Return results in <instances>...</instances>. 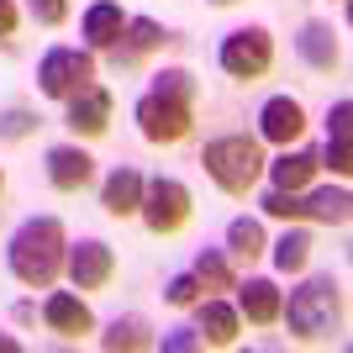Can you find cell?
Wrapping results in <instances>:
<instances>
[{
	"instance_id": "30bf717a",
	"label": "cell",
	"mask_w": 353,
	"mask_h": 353,
	"mask_svg": "<svg viewBox=\"0 0 353 353\" xmlns=\"http://www.w3.org/2000/svg\"><path fill=\"white\" fill-rule=\"evenodd\" d=\"M301 132H306V105L295 101V95H269L259 105V137L264 143L290 148V143H301Z\"/></svg>"
},
{
	"instance_id": "3957f363",
	"label": "cell",
	"mask_w": 353,
	"mask_h": 353,
	"mask_svg": "<svg viewBox=\"0 0 353 353\" xmlns=\"http://www.w3.org/2000/svg\"><path fill=\"white\" fill-rule=\"evenodd\" d=\"M264 163H269L264 148L248 132H221V137H211V143L201 148V169H206L227 195H248L253 185H259V174H264Z\"/></svg>"
},
{
	"instance_id": "5bb4252c",
	"label": "cell",
	"mask_w": 353,
	"mask_h": 353,
	"mask_svg": "<svg viewBox=\"0 0 353 353\" xmlns=\"http://www.w3.org/2000/svg\"><path fill=\"white\" fill-rule=\"evenodd\" d=\"M295 53L316 74L343 69V43H338V32H332V21H306V27L295 32Z\"/></svg>"
},
{
	"instance_id": "7c38bea8",
	"label": "cell",
	"mask_w": 353,
	"mask_h": 353,
	"mask_svg": "<svg viewBox=\"0 0 353 353\" xmlns=\"http://www.w3.org/2000/svg\"><path fill=\"white\" fill-rule=\"evenodd\" d=\"M48 185L53 190H63V195H79L95 179V159H90L79 143H59V148H48Z\"/></svg>"
},
{
	"instance_id": "e0dca14e",
	"label": "cell",
	"mask_w": 353,
	"mask_h": 353,
	"mask_svg": "<svg viewBox=\"0 0 353 353\" xmlns=\"http://www.w3.org/2000/svg\"><path fill=\"white\" fill-rule=\"evenodd\" d=\"M316 169H322V159H316L311 148H285L274 163H264V174H269L274 190H306Z\"/></svg>"
},
{
	"instance_id": "ffe728a7",
	"label": "cell",
	"mask_w": 353,
	"mask_h": 353,
	"mask_svg": "<svg viewBox=\"0 0 353 353\" xmlns=\"http://www.w3.org/2000/svg\"><path fill=\"white\" fill-rule=\"evenodd\" d=\"M348 121H353V101L343 95V101L327 111V153H322V163L338 179H348V169H353V159H348Z\"/></svg>"
},
{
	"instance_id": "e575fe53",
	"label": "cell",
	"mask_w": 353,
	"mask_h": 353,
	"mask_svg": "<svg viewBox=\"0 0 353 353\" xmlns=\"http://www.w3.org/2000/svg\"><path fill=\"white\" fill-rule=\"evenodd\" d=\"M0 190H6V169H0Z\"/></svg>"
},
{
	"instance_id": "7402d4cb",
	"label": "cell",
	"mask_w": 353,
	"mask_h": 353,
	"mask_svg": "<svg viewBox=\"0 0 353 353\" xmlns=\"http://www.w3.org/2000/svg\"><path fill=\"white\" fill-rule=\"evenodd\" d=\"M269 237H264V221L259 216H232L227 221V253L232 259H243V264H253V259H264Z\"/></svg>"
},
{
	"instance_id": "d6a6232c",
	"label": "cell",
	"mask_w": 353,
	"mask_h": 353,
	"mask_svg": "<svg viewBox=\"0 0 353 353\" xmlns=\"http://www.w3.org/2000/svg\"><path fill=\"white\" fill-rule=\"evenodd\" d=\"M16 348H21V343H16V338H6V332H0V353H16Z\"/></svg>"
},
{
	"instance_id": "7a4b0ae2",
	"label": "cell",
	"mask_w": 353,
	"mask_h": 353,
	"mask_svg": "<svg viewBox=\"0 0 353 353\" xmlns=\"http://www.w3.org/2000/svg\"><path fill=\"white\" fill-rule=\"evenodd\" d=\"M280 316L290 327L295 343H327L343 332V285L332 274H311L290 290V301H280Z\"/></svg>"
},
{
	"instance_id": "83f0119b",
	"label": "cell",
	"mask_w": 353,
	"mask_h": 353,
	"mask_svg": "<svg viewBox=\"0 0 353 353\" xmlns=\"http://www.w3.org/2000/svg\"><path fill=\"white\" fill-rule=\"evenodd\" d=\"M37 132V111H27V105H11V111H0V137L6 143H21V137Z\"/></svg>"
},
{
	"instance_id": "cb8c5ba5",
	"label": "cell",
	"mask_w": 353,
	"mask_h": 353,
	"mask_svg": "<svg viewBox=\"0 0 353 353\" xmlns=\"http://www.w3.org/2000/svg\"><path fill=\"white\" fill-rule=\"evenodd\" d=\"M101 348H111V353H143V348H153V327L143 322V316H117V322L101 332Z\"/></svg>"
},
{
	"instance_id": "836d02e7",
	"label": "cell",
	"mask_w": 353,
	"mask_h": 353,
	"mask_svg": "<svg viewBox=\"0 0 353 353\" xmlns=\"http://www.w3.org/2000/svg\"><path fill=\"white\" fill-rule=\"evenodd\" d=\"M211 6H237V0H211Z\"/></svg>"
},
{
	"instance_id": "603a6c76",
	"label": "cell",
	"mask_w": 353,
	"mask_h": 353,
	"mask_svg": "<svg viewBox=\"0 0 353 353\" xmlns=\"http://www.w3.org/2000/svg\"><path fill=\"white\" fill-rule=\"evenodd\" d=\"M311 248H316V243H311V232H306V227H285V232H280V243H274V248H264V253L274 259V269H280V274H295V269H306Z\"/></svg>"
},
{
	"instance_id": "5b68a950",
	"label": "cell",
	"mask_w": 353,
	"mask_h": 353,
	"mask_svg": "<svg viewBox=\"0 0 353 353\" xmlns=\"http://www.w3.org/2000/svg\"><path fill=\"white\" fill-rule=\"evenodd\" d=\"M132 117H137V132L148 137V143H185L195 127V101H174V95H163V90H148V95H137L132 105Z\"/></svg>"
},
{
	"instance_id": "ac0fdd59",
	"label": "cell",
	"mask_w": 353,
	"mask_h": 353,
	"mask_svg": "<svg viewBox=\"0 0 353 353\" xmlns=\"http://www.w3.org/2000/svg\"><path fill=\"white\" fill-rule=\"evenodd\" d=\"M137 201H143V174H137L132 163L111 169L105 185H101V206L111 211V216H137Z\"/></svg>"
},
{
	"instance_id": "484cf974",
	"label": "cell",
	"mask_w": 353,
	"mask_h": 353,
	"mask_svg": "<svg viewBox=\"0 0 353 353\" xmlns=\"http://www.w3.org/2000/svg\"><path fill=\"white\" fill-rule=\"evenodd\" d=\"M259 206H264V216L301 221V190H274V185H269V190L259 195Z\"/></svg>"
},
{
	"instance_id": "f1b7e54d",
	"label": "cell",
	"mask_w": 353,
	"mask_h": 353,
	"mask_svg": "<svg viewBox=\"0 0 353 353\" xmlns=\"http://www.w3.org/2000/svg\"><path fill=\"white\" fill-rule=\"evenodd\" d=\"M153 348H163V353H190V348H206V343H201L195 327H169L163 338H153Z\"/></svg>"
},
{
	"instance_id": "d6986e66",
	"label": "cell",
	"mask_w": 353,
	"mask_h": 353,
	"mask_svg": "<svg viewBox=\"0 0 353 353\" xmlns=\"http://www.w3.org/2000/svg\"><path fill=\"white\" fill-rule=\"evenodd\" d=\"M121 27H127V11H121L117 0H95V6L85 11V27H79V32H85L90 53H105V48L121 37Z\"/></svg>"
},
{
	"instance_id": "ba28073f",
	"label": "cell",
	"mask_w": 353,
	"mask_h": 353,
	"mask_svg": "<svg viewBox=\"0 0 353 353\" xmlns=\"http://www.w3.org/2000/svg\"><path fill=\"white\" fill-rule=\"evenodd\" d=\"M63 274H69L74 290H105V285L117 280V253H111V243H101V237H79V243H69L63 248Z\"/></svg>"
},
{
	"instance_id": "52a82bcc",
	"label": "cell",
	"mask_w": 353,
	"mask_h": 353,
	"mask_svg": "<svg viewBox=\"0 0 353 353\" xmlns=\"http://www.w3.org/2000/svg\"><path fill=\"white\" fill-rule=\"evenodd\" d=\"M216 63H221V74H232V79H264L269 63H274V37H269V27H232L216 48Z\"/></svg>"
},
{
	"instance_id": "2e32d148",
	"label": "cell",
	"mask_w": 353,
	"mask_h": 353,
	"mask_svg": "<svg viewBox=\"0 0 353 353\" xmlns=\"http://www.w3.org/2000/svg\"><path fill=\"white\" fill-rule=\"evenodd\" d=\"M195 332H201L206 348H232L237 332H243V316H237V306H227V301H201V306H195Z\"/></svg>"
},
{
	"instance_id": "f546056e",
	"label": "cell",
	"mask_w": 353,
	"mask_h": 353,
	"mask_svg": "<svg viewBox=\"0 0 353 353\" xmlns=\"http://www.w3.org/2000/svg\"><path fill=\"white\" fill-rule=\"evenodd\" d=\"M195 295H201V280H195V274H174V280L163 285V301H169V306H195Z\"/></svg>"
},
{
	"instance_id": "44dd1931",
	"label": "cell",
	"mask_w": 353,
	"mask_h": 353,
	"mask_svg": "<svg viewBox=\"0 0 353 353\" xmlns=\"http://www.w3.org/2000/svg\"><path fill=\"white\" fill-rule=\"evenodd\" d=\"M348 185H322V190H311V195H301V216H311V221H327V227H343L348 221Z\"/></svg>"
},
{
	"instance_id": "9a60e30c",
	"label": "cell",
	"mask_w": 353,
	"mask_h": 353,
	"mask_svg": "<svg viewBox=\"0 0 353 353\" xmlns=\"http://www.w3.org/2000/svg\"><path fill=\"white\" fill-rule=\"evenodd\" d=\"M280 285L269 280V274H253V280L237 285V316H248L253 327H269V322H280Z\"/></svg>"
},
{
	"instance_id": "8fae6325",
	"label": "cell",
	"mask_w": 353,
	"mask_h": 353,
	"mask_svg": "<svg viewBox=\"0 0 353 353\" xmlns=\"http://www.w3.org/2000/svg\"><path fill=\"white\" fill-rule=\"evenodd\" d=\"M43 322L53 327L59 338H85V332H95V311H90L85 290H48Z\"/></svg>"
},
{
	"instance_id": "9c48e42d",
	"label": "cell",
	"mask_w": 353,
	"mask_h": 353,
	"mask_svg": "<svg viewBox=\"0 0 353 353\" xmlns=\"http://www.w3.org/2000/svg\"><path fill=\"white\" fill-rule=\"evenodd\" d=\"M111 90L105 85H85L79 95H69L63 101V127H69L74 137H101L105 127H111Z\"/></svg>"
},
{
	"instance_id": "1f68e13d",
	"label": "cell",
	"mask_w": 353,
	"mask_h": 353,
	"mask_svg": "<svg viewBox=\"0 0 353 353\" xmlns=\"http://www.w3.org/2000/svg\"><path fill=\"white\" fill-rule=\"evenodd\" d=\"M11 32H16V6L0 0V37H11Z\"/></svg>"
},
{
	"instance_id": "4fadbf2b",
	"label": "cell",
	"mask_w": 353,
	"mask_h": 353,
	"mask_svg": "<svg viewBox=\"0 0 353 353\" xmlns=\"http://www.w3.org/2000/svg\"><path fill=\"white\" fill-rule=\"evenodd\" d=\"M163 43H169V32H163L153 16H127L121 37L105 48V53H111V63H117V69H132L143 53H153V48H163Z\"/></svg>"
},
{
	"instance_id": "4316f807",
	"label": "cell",
	"mask_w": 353,
	"mask_h": 353,
	"mask_svg": "<svg viewBox=\"0 0 353 353\" xmlns=\"http://www.w3.org/2000/svg\"><path fill=\"white\" fill-rule=\"evenodd\" d=\"M148 90H163V95H174V101H195V74L190 69H159Z\"/></svg>"
},
{
	"instance_id": "d4e9b609",
	"label": "cell",
	"mask_w": 353,
	"mask_h": 353,
	"mask_svg": "<svg viewBox=\"0 0 353 353\" xmlns=\"http://www.w3.org/2000/svg\"><path fill=\"white\" fill-rule=\"evenodd\" d=\"M190 274H195L201 285H211V290H232V259H227L221 248H201Z\"/></svg>"
},
{
	"instance_id": "4dcf8cb0",
	"label": "cell",
	"mask_w": 353,
	"mask_h": 353,
	"mask_svg": "<svg viewBox=\"0 0 353 353\" xmlns=\"http://www.w3.org/2000/svg\"><path fill=\"white\" fill-rule=\"evenodd\" d=\"M32 21H43V27H59L63 16H69V0H27Z\"/></svg>"
},
{
	"instance_id": "6da1fadb",
	"label": "cell",
	"mask_w": 353,
	"mask_h": 353,
	"mask_svg": "<svg viewBox=\"0 0 353 353\" xmlns=\"http://www.w3.org/2000/svg\"><path fill=\"white\" fill-rule=\"evenodd\" d=\"M63 248H69V237H63L59 216H27L11 232V243H6V264H11V274L21 285L48 290L63 269Z\"/></svg>"
},
{
	"instance_id": "8992f818",
	"label": "cell",
	"mask_w": 353,
	"mask_h": 353,
	"mask_svg": "<svg viewBox=\"0 0 353 353\" xmlns=\"http://www.w3.org/2000/svg\"><path fill=\"white\" fill-rule=\"evenodd\" d=\"M85 85H95V53L90 48H63L59 43L37 59V90H43L48 101H69Z\"/></svg>"
},
{
	"instance_id": "277c9868",
	"label": "cell",
	"mask_w": 353,
	"mask_h": 353,
	"mask_svg": "<svg viewBox=\"0 0 353 353\" xmlns=\"http://www.w3.org/2000/svg\"><path fill=\"white\" fill-rule=\"evenodd\" d=\"M190 211H195V195H190V185H185V179H174V174L143 179L137 216H143V227H148L153 237H174L179 227L190 221Z\"/></svg>"
}]
</instances>
